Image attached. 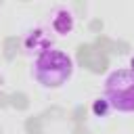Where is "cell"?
<instances>
[{"mask_svg": "<svg viewBox=\"0 0 134 134\" xmlns=\"http://www.w3.org/2000/svg\"><path fill=\"white\" fill-rule=\"evenodd\" d=\"M75 27V17L73 10H69L67 6H59L50 13V29L57 36H69Z\"/></svg>", "mask_w": 134, "mask_h": 134, "instance_id": "3", "label": "cell"}, {"mask_svg": "<svg viewBox=\"0 0 134 134\" xmlns=\"http://www.w3.org/2000/svg\"><path fill=\"white\" fill-rule=\"evenodd\" d=\"M111 107H109V103L105 100V96L103 98H96L94 103H92V113L96 115V117H100V115H107V111H109Z\"/></svg>", "mask_w": 134, "mask_h": 134, "instance_id": "5", "label": "cell"}, {"mask_svg": "<svg viewBox=\"0 0 134 134\" xmlns=\"http://www.w3.org/2000/svg\"><path fill=\"white\" fill-rule=\"evenodd\" d=\"M132 71H134V59H132Z\"/></svg>", "mask_w": 134, "mask_h": 134, "instance_id": "6", "label": "cell"}, {"mask_svg": "<svg viewBox=\"0 0 134 134\" xmlns=\"http://www.w3.org/2000/svg\"><path fill=\"white\" fill-rule=\"evenodd\" d=\"M25 48H27V52H36V57H38L44 50L52 48V40L48 38V34L44 29H34L25 36Z\"/></svg>", "mask_w": 134, "mask_h": 134, "instance_id": "4", "label": "cell"}, {"mask_svg": "<svg viewBox=\"0 0 134 134\" xmlns=\"http://www.w3.org/2000/svg\"><path fill=\"white\" fill-rule=\"evenodd\" d=\"M34 77L44 88H61L73 75V59L61 48H48L34 59Z\"/></svg>", "mask_w": 134, "mask_h": 134, "instance_id": "1", "label": "cell"}, {"mask_svg": "<svg viewBox=\"0 0 134 134\" xmlns=\"http://www.w3.org/2000/svg\"><path fill=\"white\" fill-rule=\"evenodd\" d=\"M105 100L113 111L134 113V71L117 69L105 80Z\"/></svg>", "mask_w": 134, "mask_h": 134, "instance_id": "2", "label": "cell"}]
</instances>
